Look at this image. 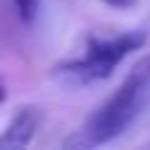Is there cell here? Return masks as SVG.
<instances>
[{
    "label": "cell",
    "mask_w": 150,
    "mask_h": 150,
    "mask_svg": "<svg viewBox=\"0 0 150 150\" xmlns=\"http://www.w3.org/2000/svg\"><path fill=\"white\" fill-rule=\"evenodd\" d=\"M150 83V58H140L133 65L120 88L80 125V130L65 140V148H98L118 138L138 115L143 93Z\"/></svg>",
    "instance_id": "cell-1"
},
{
    "label": "cell",
    "mask_w": 150,
    "mask_h": 150,
    "mask_svg": "<svg viewBox=\"0 0 150 150\" xmlns=\"http://www.w3.org/2000/svg\"><path fill=\"white\" fill-rule=\"evenodd\" d=\"M145 43L143 33H125L112 40H93L88 45V53L80 60H73L68 65H60L58 73L65 75L73 83H95L103 80L120 65V60L128 53L138 50Z\"/></svg>",
    "instance_id": "cell-2"
},
{
    "label": "cell",
    "mask_w": 150,
    "mask_h": 150,
    "mask_svg": "<svg viewBox=\"0 0 150 150\" xmlns=\"http://www.w3.org/2000/svg\"><path fill=\"white\" fill-rule=\"evenodd\" d=\"M5 100V85H3V80H0V103Z\"/></svg>",
    "instance_id": "cell-6"
},
{
    "label": "cell",
    "mask_w": 150,
    "mask_h": 150,
    "mask_svg": "<svg viewBox=\"0 0 150 150\" xmlns=\"http://www.w3.org/2000/svg\"><path fill=\"white\" fill-rule=\"evenodd\" d=\"M108 5H112V8H130L135 3V0H105Z\"/></svg>",
    "instance_id": "cell-5"
},
{
    "label": "cell",
    "mask_w": 150,
    "mask_h": 150,
    "mask_svg": "<svg viewBox=\"0 0 150 150\" xmlns=\"http://www.w3.org/2000/svg\"><path fill=\"white\" fill-rule=\"evenodd\" d=\"M38 123H40V112L35 108H23L15 118L8 123V128L3 130V135H0V148H8V150L25 148L33 140V135H35Z\"/></svg>",
    "instance_id": "cell-3"
},
{
    "label": "cell",
    "mask_w": 150,
    "mask_h": 150,
    "mask_svg": "<svg viewBox=\"0 0 150 150\" xmlns=\"http://www.w3.org/2000/svg\"><path fill=\"white\" fill-rule=\"evenodd\" d=\"M15 3V10L20 15L23 23H33L35 20V13H38V0H13Z\"/></svg>",
    "instance_id": "cell-4"
}]
</instances>
